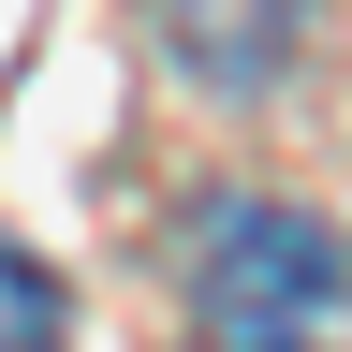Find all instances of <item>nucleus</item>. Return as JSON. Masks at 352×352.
Here are the masks:
<instances>
[{
  "instance_id": "obj_3",
  "label": "nucleus",
  "mask_w": 352,
  "mask_h": 352,
  "mask_svg": "<svg viewBox=\"0 0 352 352\" xmlns=\"http://www.w3.org/2000/svg\"><path fill=\"white\" fill-rule=\"evenodd\" d=\"M0 352H59V279L0 235Z\"/></svg>"
},
{
  "instance_id": "obj_2",
  "label": "nucleus",
  "mask_w": 352,
  "mask_h": 352,
  "mask_svg": "<svg viewBox=\"0 0 352 352\" xmlns=\"http://www.w3.org/2000/svg\"><path fill=\"white\" fill-rule=\"evenodd\" d=\"M162 44L206 88H279V59L308 44V0H162Z\"/></svg>"
},
{
  "instance_id": "obj_1",
  "label": "nucleus",
  "mask_w": 352,
  "mask_h": 352,
  "mask_svg": "<svg viewBox=\"0 0 352 352\" xmlns=\"http://www.w3.org/2000/svg\"><path fill=\"white\" fill-rule=\"evenodd\" d=\"M191 323H206V352H338L352 264H338L323 220H294L264 191H220L191 220Z\"/></svg>"
}]
</instances>
